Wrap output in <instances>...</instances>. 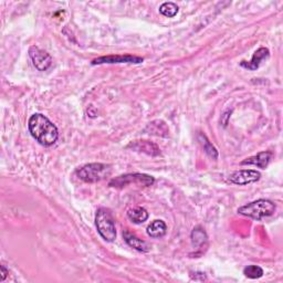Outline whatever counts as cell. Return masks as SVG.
<instances>
[{"instance_id": "1", "label": "cell", "mask_w": 283, "mask_h": 283, "mask_svg": "<svg viewBox=\"0 0 283 283\" xmlns=\"http://www.w3.org/2000/svg\"><path fill=\"white\" fill-rule=\"evenodd\" d=\"M28 126L32 137L43 146H51L59 138L57 126L43 114H33L29 120Z\"/></svg>"}, {"instance_id": "2", "label": "cell", "mask_w": 283, "mask_h": 283, "mask_svg": "<svg viewBox=\"0 0 283 283\" xmlns=\"http://www.w3.org/2000/svg\"><path fill=\"white\" fill-rule=\"evenodd\" d=\"M277 207L270 200L259 199L252 201L246 206H242L238 209V214L247 216L255 220H261L266 217H270L274 213Z\"/></svg>"}, {"instance_id": "3", "label": "cell", "mask_w": 283, "mask_h": 283, "mask_svg": "<svg viewBox=\"0 0 283 283\" xmlns=\"http://www.w3.org/2000/svg\"><path fill=\"white\" fill-rule=\"evenodd\" d=\"M96 225L99 233L105 241L112 242L116 238L115 222L111 211L106 208H100L96 215Z\"/></svg>"}, {"instance_id": "4", "label": "cell", "mask_w": 283, "mask_h": 283, "mask_svg": "<svg viewBox=\"0 0 283 283\" xmlns=\"http://www.w3.org/2000/svg\"><path fill=\"white\" fill-rule=\"evenodd\" d=\"M112 173V168L110 165L93 163L87 164L77 172L78 177L85 181V183H98L109 177Z\"/></svg>"}, {"instance_id": "5", "label": "cell", "mask_w": 283, "mask_h": 283, "mask_svg": "<svg viewBox=\"0 0 283 283\" xmlns=\"http://www.w3.org/2000/svg\"><path fill=\"white\" fill-rule=\"evenodd\" d=\"M154 177L150 176V175L146 174H126L122 175V176H119L113 178L110 183V187L114 188H123L127 185H139V186H152L154 184Z\"/></svg>"}, {"instance_id": "6", "label": "cell", "mask_w": 283, "mask_h": 283, "mask_svg": "<svg viewBox=\"0 0 283 283\" xmlns=\"http://www.w3.org/2000/svg\"><path fill=\"white\" fill-rule=\"evenodd\" d=\"M29 57L33 65H35L39 71L48 70L50 68V65L52 64V58L50 57L49 53H46L45 51L38 48V46H31L29 50Z\"/></svg>"}, {"instance_id": "7", "label": "cell", "mask_w": 283, "mask_h": 283, "mask_svg": "<svg viewBox=\"0 0 283 283\" xmlns=\"http://www.w3.org/2000/svg\"><path fill=\"white\" fill-rule=\"evenodd\" d=\"M260 177H261V174L257 171L242 170L231 174L230 177H229V181L234 185L244 186V185L255 183V181H258L260 179Z\"/></svg>"}, {"instance_id": "8", "label": "cell", "mask_w": 283, "mask_h": 283, "mask_svg": "<svg viewBox=\"0 0 283 283\" xmlns=\"http://www.w3.org/2000/svg\"><path fill=\"white\" fill-rule=\"evenodd\" d=\"M143 58L131 56V55H123V56H107V57H100L94 59L92 61L93 65L97 64H106V63H142Z\"/></svg>"}, {"instance_id": "9", "label": "cell", "mask_w": 283, "mask_h": 283, "mask_svg": "<svg viewBox=\"0 0 283 283\" xmlns=\"http://www.w3.org/2000/svg\"><path fill=\"white\" fill-rule=\"evenodd\" d=\"M127 148H131V150L135 151V152H139V153H144L150 155V156H158L160 154L159 147L154 144L153 142L150 140H134L131 142L127 146Z\"/></svg>"}, {"instance_id": "10", "label": "cell", "mask_w": 283, "mask_h": 283, "mask_svg": "<svg viewBox=\"0 0 283 283\" xmlns=\"http://www.w3.org/2000/svg\"><path fill=\"white\" fill-rule=\"evenodd\" d=\"M269 57H270V51H269V49L267 48H259L257 51L254 52V55L252 57V59L250 60V61H242L240 63V65L242 66V68H246L248 70H251V71H254L257 70L261 62L265 61V60H267Z\"/></svg>"}, {"instance_id": "11", "label": "cell", "mask_w": 283, "mask_h": 283, "mask_svg": "<svg viewBox=\"0 0 283 283\" xmlns=\"http://www.w3.org/2000/svg\"><path fill=\"white\" fill-rule=\"evenodd\" d=\"M272 154L270 152H261L258 155H255V156L249 157L247 159H245L242 161V165H254L259 168H262V170H265V168L270 163Z\"/></svg>"}, {"instance_id": "12", "label": "cell", "mask_w": 283, "mask_h": 283, "mask_svg": "<svg viewBox=\"0 0 283 283\" xmlns=\"http://www.w3.org/2000/svg\"><path fill=\"white\" fill-rule=\"evenodd\" d=\"M145 132L151 134V135L160 137H167L168 134H170V130H168L166 123L160 120L153 121L150 124H147Z\"/></svg>"}, {"instance_id": "13", "label": "cell", "mask_w": 283, "mask_h": 283, "mask_svg": "<svg viewBox=\"0 0 283 283\" xmlns=\"http://www.w3.org/2000/svg\"><path fill=\"white\" fill-rule=\"evenodd\" d=\"M123 235H124V239L126 241V244L129 245L130 247L135 249V250L140 251V252H147L148 250H150V248H148L146 242L144 240L137 238L135 234H133L130 231L125 230Z\"/></svg>"}, {"instance_id": "14", "label": "cell", "mask_w": 283, "mask_h": 283, "mask_svg": "<svg viewBox=\"0 0 283 283\" xmlns=\"http://www.w3.org/2000/svg\"><path fill=\"white\" fill-rule=\"evenodd\" d=\"M167 231V226L163 220H154L147 227V234L152 238L164 237Z\"/></svg>"}, {"instance_id": "15", "label": "cell", "mask_w": 283, "mask_h": 283, "mask_svg": "<svg viewBox=\"0 0 283 283\" xmlns=\"http://www.w3.org/2000/svg\"><path fill=\"white\" fill-rule=\"evenodd\" d=\"M127 217L134 224H142L148 219V213L143 207H136L127 211Z\"/></svg>"}, {"instance_id": "16", "label": "cell", "mask_w": 283, "mask_h": 283, "mask_svg": "<svg viewBox=\"0 0 283 283\" xmlns=\"http://www.w3.org/2000/svg\"><path fill=\"white\" fill-rule=\"evenodd\" d=\"M207 234L203 228L197 227L195 228L192 232V241L194 247H201L207 244Z\"/></svg>"}, {"instance_id": "17", "label": "cell", "mask_w": 283, "mask_h": 283, "mask_svg": "<svg viewBox=\"0 0 283 283\" xmlns=\"http://www.w3.org/2000/svg\"><path fill=\"white\" fill-rule=\"evenodd\" d=\"M178 10H179L178 6L174 3H164L159 8V12L161 15L168 18H173L176 16L178 13Z\"/></svg>"}, {"instance_id": "18", "label": "cell", "mask_w": 283, "mask_h": 283, "mask_svg": "<svg viewBox=\"0 0 283 283\" xmlns=\"http://www.w3.org/2000/svg\"><path fill=\"white\" fill-rule=\"evenodd\" d=\"M199 140H200V143L203 144L204 150L206 151V153L208 155H209L210 157L217 159L218 158V152L215 148V146L210 143V142L208 140V138L205 135H203V134H200V135H199Z\"/></svg>"}, {"instance_id": "19", "label": "cell", "mask_w": 283, "mask_h": 283, "mask_svg": "<svg viewBox=\"0 0 283 283\" xmlns=\"http://www.w3.org/2000/svg\"><path fill=\"white\" fill-rule=\"evenodd\" d=\"M244 274L249 279H259L264 275V270H262V268H260L259 266L251 265L245 268Z\"/></svg>"}, {"instance_id": "20", "label": "cell", "mask_w": 283, "mask_h": 283, "mask_svg": "<svg viewBox=\"0 0 283 283\" xmlns=\"http://www.w3.org/2000/svg\"><path fill=\"white\" fill-rule=\"evenodd\" d=\"M2 271H3V275H2V281H4L6 279V275L8 274V271L6 270V268L4 266H2Z\"/></svg>"}]
</instances>
